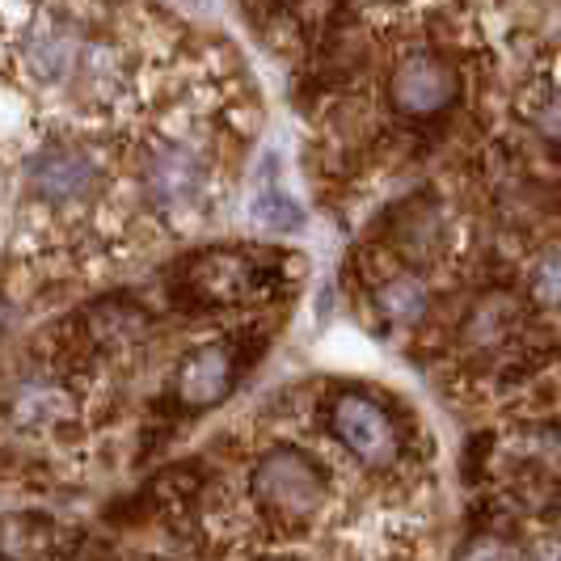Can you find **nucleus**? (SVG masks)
Instances as JSON below:
<instances>
[{"mask_svg": "<svg viewBox=\"0 0 561 561\" xmlns=\"http://www.w3.org/2000/svg\"><path fill=\"white\" fill-rule=\"evenodd\" d=\"M266 561H291V558H266Z\"/></svg>", "mask_w": 561, "mask_h": 561, "instance_id": "20", "label": "nucleus"}, {"mask_svg": "<svg viewBox=\"0 0 561 561\" xmlns=\"http://www.w3.org/2000/svg\"><path fill=\"white\" fill-rule=\"evenodd\" d=\"M56 540L51 519L43 515H0V558L38 561Z\"/></svg>", "mask_w": 561, "mask_h": 561, "instance_id": "11", "label": "nucleus"}, {"mask_svg": "<svg viewBox=\"0 0 561 561\" xmlns=\"http://www.w3.org/2000/svg\"><path fill=\"white\" fill-rule=\"evenodd\" d=\"M524 444L533 448L528 456H536V460H545V465H553V469L561 465V431H553V426H545V431H533Z\"/></svg>", "mask_w": 561, "mask_h": 561, "instance_id": "18", "label": "nucleus"}, {"mask_svg": "<svg viewBox=\"0 0 561 561\" xmlns=\"http://www.w3.org/2000/svg\"><path fill=\"white\" fill-rule=\"evenodd\" d=\"M330 426L337 444L355 460H364L367 469H389L401 456V431L393 414L367 393H337L330 405Z\"/></svg>", "mask_w": 561, "mask_h": 561, "instance_id": "5", "label": "nucleus"}, {"mask_svg": "<svg viewBox=\"0 0 561 561\" xmlns=\"http://www.w3.org/2000/svg\"><path fill=\"white\" fill-rule=\"evenodd\" d=\"M533 127H536V136H540L545 144H553V148H561V89H553V93H545V98L536 102Z\"/></svg>", "mask_w": 561, "mask_h": 561, "instance_id": "16", "label": "nucleus"}, {"mask_svg": "<svg viewBox=\"0 0 561 561\" xmlns=\"http://www.w3.org/2000/svg\"><path fill=\"white\" fill-rule=\"evenodd\" d=\"M511 321H515V309H511V300L506 296H485L473 305L469 312V321H465V337L478 346V351H490V346H499L511 330Z\"/></svg>", "mask_w": 561, "mask_h": 561, "instance_id": "12", "label": "nucleus"}, {"mask_svg": "<svg viewBox=\"0 0 561 561\" xmlns=\"http://www.w3.org/2000/svg\"><path fill=\"white\" fill-rule=\"evenodd\" d=\"M253 225L266 228V232H300L305 228V211H300V203L291 195H283V191H257L253 195Z\"/></svg>", "mask_w": 561, "mask_h": 561, "instance_id": "14", "label": "nucleus"}, {"mask_svg": "<svg viewBox=\"0 0 561 561\" xmlns=\"http://www.w3.org/2000/svg\"><path fill=\"white\" fill-rule=\"evenodd\" d=\"M144 330V312L131 309V305H98V309L89 312V334L98 346H118V342H127V337H136Z\"/></svg>", "mask_w": 561, "mask_h": 561, "instance_id": "13", "label": "nucleus"}, {"mask_svg": "<svg viewBox=\"0 0 561 561\" xmlns=\"http://www.w3.org/2000/svg\"><path fill=\"white\" fill-rule=\"evenodd\" d=\"M456 98H460V72L439 51H410L389 72V106L410 123L439 118L456 106Z\"/></svg>", "mask_w": 561, "mask_h": 561, "instance_id": "3", "label": "nucleus"}, {"mask_svg": "<svg viewBox=\"0 0 561 561\" xmlns=\"http://www.w3.org/2000/svg\"><path fill=\"white\" fill-rule=\"evenodd\" d=\"M232 380H237V355L228 346H198L178 367L173 393L186 410H207L232 393Z\"/></svg>", "mask_w": 561, "mask_h": 561, "instance_id": "8", "label": "nucleus"}, {"mask_svg": "<svg viewBox=\"0 0 561 561\" xmlns=\"http://www.w3.org/2000/svg\"><path fill=\"white\" fill-rule=\"evenodd\" d=\"M448 241L444 211L435 203H410L393 216V245L410 262H431Z\"/></svg>", "mask_w": 561, "mask_h": 561, "instance_id": "9", "label": "nucleus"}, {"mask_svg": "<svg viewBox=\"0 0 561 561\" xmlns=\"http://www.w3.org/2000/svg\"><path fill=\"white\" fill-rule=\"evenodd\" d=\"M250 494L279 524H309L325 503V478L305 451H266L250 473Z\"/></svg>", "mask_w": 561, "mask_h": 561, "instance_id": "1", "label": "nucleus"}, {"mask_svg": "<svg viewBox=\"0 0 561 561\" xmlns=\"http://www.w3.org/2000/svg\"><path fill=\"white\" fill-rule=\"evenodd\" d=\"M211 161L191 140H161L144 157V198L161 216H186L207 198Z\"/></svg>", "mask_w": 561, "mask_h": 561, "instance_id": "2", "label": "nucleus"}, {"mask_svg": "<svg viewBox=\"0 0 561 561\" xmlns=\"http://www.w3.org/2000/svg\"><path fill=\"white\" fill-rule=\"evenodd\" d=\"M30 195L47 207H81L98 195L102 169L77 144H47L30 157L26 165Z\"/></svg>", "mask_w": 561, "mask_h": 561, "instance_id": "6", "label": "nucleus"}, {"mask_svg": "<svg viewBox=\"0 0 561 561\" xmlns=\"http://www.w3.org/2000/svg\"><path fill=\"white\" fill-rule=\"evenodd\" d=\"M519 561H561V536H540V540H533Z\"/></svg>", "mask_w": 561, "mask_h": 561, "instance_id": "19", "label": "nucleus"}, {"mask_svg": "<svg viewBox=\"0 0 561 561\" xmlns=\"http://www.w3.org/2000/svg\"><path fill=\"white\" fill-rule=\"evenodd\" d=\"M376 312L393 325H419L426 309H431V287L419 275H389L376 287Z\"/></svg>", "mask_w": 561, "mask_h": 561, "instance_id": "10", "label": "nucleus"}, {"mask_svg": "<svg viewBox=\"0 0 561 561\" xmlns=\"http://www.w3.org/2000/svg\"><path fill=\"white\" fill-rule=\"evenodd\" d=\"M460 561H519V553L506 545L503 536H473L460 549Z\"/></svg>", "mask_w": 561, "mask_h": 561, "instance_id": "17", "label": "nucleus"}, {"mask_svg": "<svg viewBox=\"0 0 561 561\" xmlns=\"http://www.w3.org/2000/svg\"><path fill=\"white\" fill-rule=\"evenodd\" d=\"M262 283H266V271L245 250H207V253H195L182 266V291L195 305H203V309L245 305L250 296L262 291Z\"/></svg>", "mask_w": 561, "mask_h": 561, "instance_id": "4", "label": "nucleus"}, {"mask_svg": "<svg viewBox=\"0 0 561 561\" xmlns=\"http://www.w3.org/2000/svg\"><path fill=\"white\" fill-rule=\"evenodd\" d=\"M81 56H84V38L68 18H43L22 38V68H26V77L34 84L72 81Z\"/></svg>", "mask_w": 561, "mask_h": 561, "instance_id": "7", "label": "nucleus"}, {"mask_svg": "<svg viewBox=\"0 0 561 561\" xmlns=\"http://www.w3.org/2000/svg\"><path fill=\"white\" fill-rule=\"evenodd\" d=\"M528 291L540 309H561V250L540 253L528 271Z\"/></svg>", "mask_w": 561, "mask_h": 561, "instance_id": "15", "label": "nucleus"}]
</instances>
